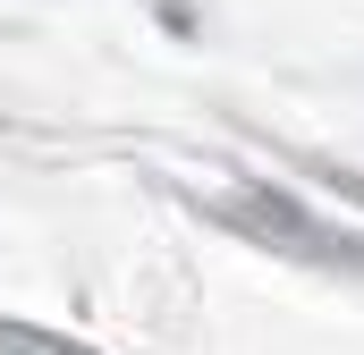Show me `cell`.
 <instances>
[{"mask_svg":"<svg viewBox=\"0 0 364 355\" xmlns=\"http://www.w3.org/2000/svg\"><path fill=\"white\" fill-rule=\"evenodd\" d=\"M0 347H9V355H85V347H68V339H43V330H17V322H0Z\"/></svg>","mask_w":364,"mask_h":355,"instance_id":"cell-1","label":"cell"}]
</instances>
